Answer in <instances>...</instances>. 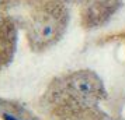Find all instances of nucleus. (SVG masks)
Wrapping results in <instances>:
<instances>
[{
	"label": "nucleus",
	"instance_id": "1",
	"mask_svg": "<svg viewBox=\"0 0 125 120\" xmlns=\"http://www.w3.org/2000/svg\"><path fill=\"white\" fill-rule=\"evenodd\" d=\"M4 117H6V120H17V119H14V117H10L9 114H4Z\"/></svg>",
	"mask_w": 125,
	"mask_h": 120
}]
</instances>
